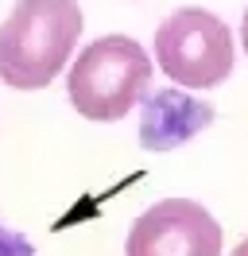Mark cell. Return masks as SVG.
Returning a JSON list of instances; mask_svg holds the SVG:
<instances>
[{
	"label": "cell",
	"mask_w": 248,
	"mask_h": 256,
	"mask_svg": "<svg viewBox=\"0 0 248 256\" xmlns=\"http://www.w3.org/2000/svg\"><path fill=\"white\" fill-rule=\"evenodd\" d=\"M82 39L78 0H16L0 24V82L43 90L58 78Z\"/></svg>",
	"instance_id": "cell-1"
},
{
	"label": "cell",
	"mask_w": 248,
	"mask_h": 256,
	"mask_svg": "<svg viewBox=\"0 0 248 256\" xmlns=\"http://www.w3.org/2000/svg\"><path fill=\"white\" fill-rule=\"evenodd\" d=\"M152 86V54L128 35L93 39L66 74V94L86 120H120Z\"/></svg>",
	"instance_id": "cell-2"
},
{
	"label": "cell",
	"mask_w": 248,
	"mask_h": 256,
	"mask_svg": "<svg viewBox=\"0 0 248 256\" xmlns=\"http://www.w3.org/2000/svg\"><path fill=\"white\" fill-rule=\"evenodd\" d=\"M155 62L186 90H214L236 62L229 24L206 8H174L155 28Z\"/></svg>",
	"instance_id": "cell-3"
},
{
	"label": "cell",
	"mask_w": 248,
	"mask_h": 256,
	"mask_svg": "<svg viewBox=\"0 0 248 256\" xmlns=\"http://www.w3.org/2000/svg\"><path fill=\"white\" fill-rule=\"evenodd\" d=\"M124 256H221V225L194 198H163L132 222Z\"/></svg>",
	"instance_id": "cell-4"
},
{
	"label": "cell",
	"mask_w": 248,
	"mask_h": 256,
	"mask_svg": "<svg viewBox=\"0 0 248 256\" xmlns=\"http://www.w3.org/2000/svg\"><path fill=\"white\" fill-rule=\"evenodd\" d=\"M210 120H214V109L206 101H194L182 90H155L144 97L140 144L148 152H170V148L194 140Z\"/></svg>",
	"instance_id": "cell-5"
},
{
	"label": "cell",
	"mask_w": 248,
	"mask_h": 256,
	"mask_svg": "<svg viewBox=\"0 0 248 256\" xmlns=\"http://www.w3.org/2000/svg\"><path fill=\"white\" fill-rule=\"evenodd\" d=\"M0 256H35V244H31L20 229L0 222Z\"/></svg>",
	"instance_id": "cell-6"
},
{
	"label": "cell",
	"mask_w": 248,
	"mask_h": 256,
	"mask_svg": "<svg viewBox=\"0 0 248 256\" xmlns=\"http://www.w3.org/2000/svg\"><path fill=\"white\" fill-rule=\"evenodd\" d=\"M240 43H244V54H248V8H244V24H240Z\"/></svg>",
	"instance_id": "cell-7"
},
{
	"label": "cell",
	"mask_w": 248,
	"mask_h": 256,
	"mask_svg": "<svg viewBox=\"0 0 248 256\" xmlns=\"http://www.w3.org/2000/svg\"><path fill=\"white\" fill-rule=\"evenodd\" d=\"M232 256H248V240H240V244L232 248Z\"/></svg>",
	"instance_id": "cell-8"
}]
</instances>
